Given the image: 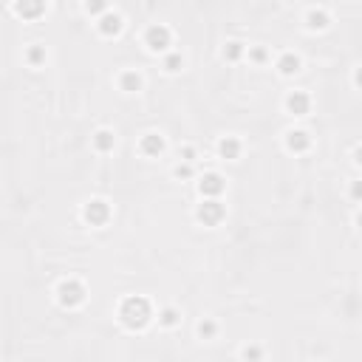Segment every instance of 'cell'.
Returning a JSON list of instances; mask_svg holds the SVG:
<instances>
[{"label": "cell", "instance_id": "21", "mask_svg": "<svg viewBox=\"0 0 362 362\" xmlns=\"http://www.w3.org/2000/svg\"><path fill=\"white\" fill-rule=\"evenodd\" d=\"M198 334H201V337H212V334H215V323H210V320L201 323V326H198Z\"/></svg>", "mask_w": 362, "mask_h": 362}, {"label": "cell", "instance_id": "4", "mask_svg": "<svg viewBox=\"0 0 362 362\" xmlns=\"http://www.w3.org/2000/svg\"><path fill=\"white\" fill-rule=\"evenodd\" d=\"M221 218H224V207L218 201H207L198 207V221H204L207 226H215Z\"/></svg>", "mask_w": 362, "mask_h": 362}, {"label": "cell", "instance_id": "10", "mask_svg": "<svg viewBox=\"0 0 362 362\" xmlns=\"http://www.w3.org/2000/svg\"><path fill=\"white\" fill-rule=\"evenodd\" d=\"M164 150V139L156 133H147L145 139H142V153H147V156H158Z\"/></svg>", "mask_w": 362, "mask_h": 362}, {"label": "cell", "instance_id": "15", "mask_svg": "<svg viewBox=\"0 0 362 362\" xmlns=\"http://www.w3.org/2000/svg\"><path fill=\"white\" fill-rule=\"evenodd\" d=\"M139 88H142V77L139 74H133V71L122 74V90H139Z\"/></svg>", "mask_w": 362, "mask_h": 362}, {"label": "cell", "instance_id": "8", "mask_svg": "<svg viewBox=\"0 0 362 362\" xmlns=\"http://www.w3.org/2000/svg\"><path fill=\"white\" fill-rule=\"evenodd\" d=\"M286 105H289V111H292L294 116H303V113H308V96H305L303 90H294V93H289Z\"/></svg>", "mask_w": 362, "mask_h": 362}, {"label": "cell", "instance_id": "13", "mask_svg": "<svg viewBox=\"0 0 362 362\" xmlns=\"http://www.w3.org/2000/svg\"><path fill=\"white\" fill-rule=\"evenodd\" d=\"M93 145H96V150H102V153L113 150V133H108V130H99V133L93 136Z\"/></svg>", "mask_w": 362, "mask_h": 362}, {"label": "cell", "instance_id": "12", "mask_svg": "<svg viewBox=\"0 0 362 362\" xmlns=\"http://www.w3.org/2000/svg\"><path fill=\"white\" fill-rule=\"evenodd\" d=\"M218 150H221V156H226V158H238V153H241V145H238L235 139H229V136H226L224 142L218 145Z\"/></svg>", "mask_w": 362, "mask_h": 362}, {"label": "cell", "instance_id": "11", "mask_svg": "<svg viewBox=\"0 0 362 362\" xmlns=\"http://www.w3.org/2000/svg\"><path fill=\"white\" fill-rule=\"evenodd\" d=\"M277 68H280V74H297L300 71V60L294 54H283L277 60Z\"/></svg>", "mask_w": 362, "mask_h": 362}, {"label": "cell", "instance_id": "23", "mask_svg": "<svg viewBox=\"0 0 362 362\" xmlns=\"http://www.w3.org/2000/svg\"><path fill=\"white\" fill-rule=\"evenodd\" d=\"M252 60H255V62H263V60H266V51H263V48H255V51H252Z\"/></svg>", "mask_w": 362, "mask_h": 362}, {"label": "cell", "instance_id": "9", "mask_svg": "<svg viewBox=\"0 0 362 362\" xmlns=\"http://www.w3.org/2000/svg\"><path fill=\"white\" fill-rule=\"evenodd\" d=\"M119 29H122V17H119V14H102L99 17V31L105 34V37L119 34Z\"/></svg>", "mask_w": 362, "mask_h": 362}, {"label": "cell", "instance_id": "2", "mask_svg": "<svg viewBox=\"0 0 362 362\" xmlns=\"http://www.w3.org/2000/svg\"><path fill=\"white\" fill-rule=\"evenodd\" d=\"M82 297H85V289H82L77 280H65L60 286V303L62 305H79Z\"/></svg>", "mask_w": 362, "mask_h": 362}, {"label": "cell", "instance_id": "14", "mask_svg": "<svg viewBox=\"0 0 362 362\" xmlns=\"http://www.w3.org/2000/svg\"><path fill=\"white\" fill-rule=\"evenodd\" d=\"M289 147H292V150H305V147H308V133L292 130V133H289Z\"/></svg>", "mask_w": 362, "mask_h": 362}, {"label": "cell", "instance_id": "6", "mask_svg": "<svg viewBox=\"0 0 362 362\" xmlns=\"http://www.w3.org/2000/svg\"><path fill=\"white\" fill-rule=\"evenodd\" d=\"M14 6H17V14L34 20V17H40V14L45 11V0H17Z\"/></svg>", "mask_w": 362, "mask_h": 362}, {"label": "cell", "instance_id": "19", "mask_svg": "<svg viewBox=\"0 0 362 362\" xmlns=\"http://www.w3.org/2000/svg\"><path fill=\"white\" fill-rule=\"evenodd\" d=\"M176 320H179V314H176L173 308H164V311H161V323H164V326H176Z\"/></svg>", "mask_w": 362, "mask_h": 362}, {"label": "cell", "instance_id": "3", "mask_svg": "<svg viewBox=\"0 0 362 362\" xmlns=\"http://www.w3.org/2000/svg\"><path fill=\"white\" fill-rule=\"evenodd\" d=\"M145 43L153 48V51H164L170 45V31L164 29V26H150L145 34Z\"/></svg>", "mask_w": 362, "mask_h": 362}, {"label": "cell", "instance_id": "24", "mask_svg": "<svg viewBox=\"0 0 362 362\" xmlns=\"http://www.w3.org/2000/svg\"><path fill=\"white\" fill-rule=\"evenodd\" d=\"M190 173H192V170L187 167V164H179V167H176V176H181V179H187Z\"/></svg>", "mask_w": 362, "mask_h": 362}, {"label": "cell", "instance_id": "5", "mask_svg": "<svg viewBox=\"0 0 362 362\" xmlns=\"http://www.w3.org/2000/svg\"><path fill=\"white\" fill-rule=\"evenodd\" d=\"M108 215H111V210H108L105 201H90L88 207H85V221L93 224V226H102L108 221Z\"/></svg>", "mask_w": 362, "mask_h": 362}, {"label": "cell", "instance_id": "18", "mask_svg": "<svg viewBox=\"0 0 362 362\" xmlns=\"http://www.w3.org/2000/svg\"><path fill=\"white\" fill-rule=\"evenodd\" d=\"M164 68H167V71H179L181 68V54H170L167 60H164Z\"/></svg>", "mask_w": 362, "mask_h": 362}, {"label": "cell", "instance_id": "1", "mask_svg": "<svg viewBox=\"0 0 362 362\" xmlns=\"http://www.w3.org/2000/svg\"><path fill=\"white\" fill-rule=\"evenodd\" d=\"M119 317L127 328H145L150 320V303L145 297H127L119 308Z\"/></svg>", "mask_w": 362, "mask_h": 362}, {"label": "cell", "instance_id": "7", "mask_svg": "<svg viewBox=\"0 0 362 362\" xmlns=\"http://www.w3.org/2000/svg\"><path fill=\"white\" fill-rule=\"evenodd\" d=\"M198 190H201V195H218L224 190V179L218 173H207L201 179V184H198Z\"/></svg>", "mask_w": 362, "mask_h": 362}, {"label": "cell", "instance_id": "16", "mask_svg": "<svg viewBox=\"0 0 362 362\" xmlns=\"http://www.w3.org/2000/svg\"><path fill=\"white\" fill-rule=\"evenodd\" d=\"M326 23H328L326 11H311V14H308V26H311V29H326Z\"/></svg>", "mask_w": 362, "mask_h": 362}, {"label": "cell", "instance_id": "22", "mask_svg": "<svg viewBox=\"0 0 362 362\" xmlns=\"http://www.w3.org/2000/svg\"><path fill=\"white\" fill-rule=\"evenodd\" d=\"M105 6H108L105 0H88V11H93V14H102V11H105Z\"/></svg>", "mask_w": 362, "mask_h": 362}, {"label": "cell", "instance_id": "25", "mask_svg": "<svg viewBox=\"0 0 362 362\" xmlns=\"http://www.w3.org/2000/svg\"><path fill=\"white\" fill-rule=\"evenodd\" d=\"M181 156H184V161H192V156H195V150H192V147H184V150H181Z\"/></svg>", "mask_w": 362, "mask_h": 362}, {"label": "cell", "instance_id": "20", "mask_svg": "<svg viewBox=\"0 0 362 362\" xmlns=\"http://www.w3.org/2000/svg\"><path fill=\"white\" fill-rule=\"evenodd\" d=\"M45 60V51L43 48H40V45H37V48H31V51H29V62H34V65H37V62H43Z\"/></svg>", "mask_w": 362, "mask_h": 362}, {"label": "cell", "instance_id": "17", "mask_svg": "<svg viewBox=\"0 0 362 362\" xmlns=\"http://www.w3.org/2000/svg\"><path fill=\"white\" fill-rule=\"evenodd\" d=\"M241 54H243V45H241V43H229L224 48V57H226V60H238Z\"/></svg>", "mask_w": 362, "mask_h": 362}]
</instances>
